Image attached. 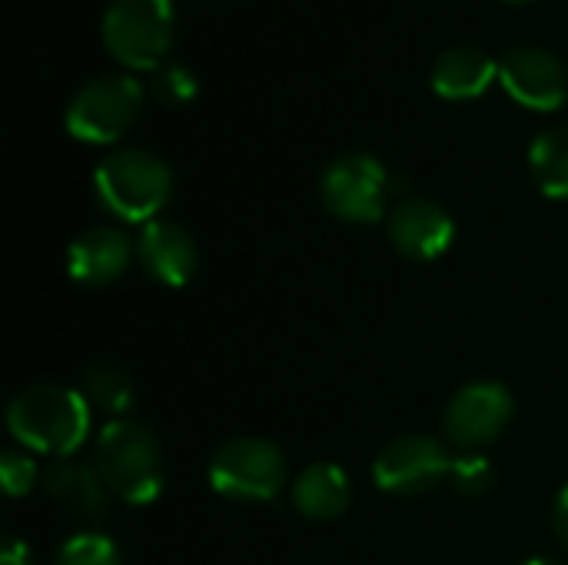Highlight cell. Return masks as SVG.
Returning a JSON list of instances; mask_svg holds the SVG:
<instances>
[{
  "label": "cell",
  "mask_w": 568,
  "mask_h": 565,
  "mask_svg": "<svg viewBox=\"0 0 568 565\" xmlns=\"http://www.w3.org/2000/svg\"><path fill=\"white\" fill-rule=\"evenodd\" d=\"M529 170L546 196L568 200V123L549 127L532 140Z\"/></svg>",
  "instance_id": "18"
},
{
  "label": "cell",
  "mask_w": 568,
  "mask_h": 565,
  "mask_svg": "<svg viewBox=\"0 0 568 565\" xmlns=\"http://www.w3.org/2000/svg\"><path fill=\"white\" fill-rule=\"evenodd\" d=\"M146 87L133 73H100L80 83L67 103L63 123L73 140L116 143L140 117Z\"/></svg>",
  "instance_id": "5"
},
{
  "label": "cell",
  "mask_w": 568,
  "mask_h": 565,
  "mask_svg": "<svg viewBox=\"0 0 568 565\" xmlns=\"http://www.w3.org/2000/svg\"><path fill=\"white\" fill-rule=\"evenodd\" d=\"M93 190L100 206L123 223H150L173 196V170L153 150L123 147L97 163Z\"/></svg>",
  "instance_id": "2"
},
{
  "label": "cell",
  "mask_w": 568,
  "mask_h": 565,
  "mask_svg": "<svg viewBox=\"0 0 568 565\" xmlns=\"http://www.w3.org/2000/svg\"><path fill=\"white\" fill-rule=\"evenodd\" d=\"M499 83L519 107H529L539 113L559 110L568 100L566 63L559 60V53L536 47V43L509 47L499 57Z\"/></svg>",
  "instance_id": "10"
},
{
  "label": "cell",
  "mask_w": 568,
  "mask_h": 565,
  "mask_svg": "<svg viewBox=\"0 0 568 565\" xmlns=\"http://www.w3.org/2000/svg\"><path fill=\"white\" fill-rule=\"evenodd\" d=\"M206 480L223 500L273 503L290 483V466L276 443L260 436H236L210 456Z\"/></svg>",
  "instance_id": "6"
},
{
  "label": "cell",
  "mask_w": 568,
  "mask_h": 565,
  "mask_svg": "<svg viewBox=\"0 0 568 565\" xmlns=\"http://www.w3.org/2000/svg\"><path fill=\"white\" fill-rule=\"evenodd\" d=\"M393 196V176L373 153H343L326 163L320 176L323 206L343 223H376L386 216Z\"/></svg>",
  "instance_id": "7"
},
{
  "label": "cell",
  "mask_w": 568,
  "mask_h": 565,
  "mask_svg": "<svg viewBox=\"0 0 568 565\" xmlns=\"http://www.w3.org/2000/svg\"><path fill=\"white\" fill-rule=\"evenodd\" d=\"M499 77V60L473 43H456L443 50L433 63L429 83L443 100H476Z\"/></svg>",
  "instance_id": "15"
},
{
  "label": "cell",
  "mask_w": 568,
  "mask_h": 565,
  "mask_svg": "<svg viewBox=\"0 0 568 565\" xmlns=\"http://www.w3.org/2000/svg\"><path fill=\"white\" fill-rule=\"evenodd\" d=\"M513 393L496 380H476L453 393L443 413V430L453 446L463 453H479L496 443L513 423Z\"/></svg>",
  "instance_id": "9"
},
{
  "label": "cell",
  "mask_w": 568,
  "mask_h": 565,
  "mask_svg": "<svg viewBox=\"0 0 568 565\" xmlns=\"http://www.w3.org/2000/svg\"><path fill=\"white\" fill-rule=\"evenodd\" d=\"M0 565H33V556H30L27 543H20L17 536H7L3 549H0Z\"/></svg>",
  "instance_id": "24"
},
{
  "label": "cell",
  "mask_w": 568,
  "mask_h": 565,
  "mask_svg": "<svg viewBox=\"0 0 568 565\" xmlns=\"http://www.w3.org/2000/svg\"><path fill=\"white\" fill-rule=\"evenodd\" d=\"M552 529H556L559 543L568 549V483L559 490V496L552 503Z\"/></svg>",
  "instance_id": "23"
},
{
  "label": "cell",
  "mask_w": 568,
  "mask_h": 565,
  "mask_svg": "<svg viewBox=\"0 0 568 565\" xmlns=\"http://www.w3.org/2000/svg\"><path fill=\"white\" fill-rule=\"evenodd\" d=\"M53 565H123V553L103 533H77L60 543Z\"/></svg>",
  "instance_id": "19"
},
{
  "label": "cell",
  "mask_w": 568,
  "mask_h": 565,
  "mask_svg": "<svg viewBox=\"0 0 568 565\" xmlns=\"http://www.w3.org/2000/svg\"><path fill=\"white\" fill-rule=\"evenodd\" d=\"M456 456L436 436L409 433L383 446L373 463V483L389 496H423L449 480Z\"/></svg>",
  "instance_id": "8"
},
{
  "label": "cell",
  "mask_w": 568,
  "mask_h": 565,
  "mask_svg": "<svg viewBox=\"0 0 568 565\" xmlns=\"http://www.w3.org/2000/svg\"><path fill=\"white\" fill-rule=\"evenodd\" d=\"M80 393L83 400L90 403L93 413L106 416V420H126L133 400H136V386H133V376L116 366V363H93L87 373H83V383H80Z\"/></svg>",
  "instance_id": "17"
},
{
  "label": "cell",
  "mask_w": 568,
  "mask_h": 565,
  "mask_svg": "<svg viewBox=\"0 0 568 565\" xmlns=\"http://www.w3.org/2000/svg\"><path fill=\"white\" fill-rule=\"evenodd\" d=\"M449 483L459 496H483L496 483V466L483 453H459L453 463Z\"/></svg>",
  "instance_id": "21"
},
{
  "label": "cell",
  "mask_w": 568,
  "mask_h": 565,
  "mask_svg": "<svg viewBox=\"0 0 568 565\" xmlns=\"http://www.w3.org/2000/svg\"><path fill=\"white\" fill-rule=\"evenodd\" d=\"M176 30L173 0H110L100 20L110 57L126 70H156L166 63Z\"/></svg>",
  "instance_id": "4"
},
{
  "label": "cell",
  "mask_w": 568,
  "mask_h": 565,
  "mask_svg": "<svg viewBox=\"0 0 568 565\" xmlns=\"http://www.w3.org/2000/svg\"><path fill=\"white\" fill-rule=\"evenodd\" d=\"M353 486L346 470L336 463H310L296 480H293V506L300 516L313 523H329L349 509Z\"/></svg>",
  "instance_id": "16"
},
{
  "label": "cell",
  "mask_w": 568,
  "mask_h": 565,
  "mask_svg": "<svg viewBox=\"0 0 568 565\" xmlns=\"http://www.w3.org/2000/svg\"><path fill=\"white\" fill-rule=\"evenodd\" d=\"M93 463L106 490L130 506H146L163 493V450L156 433L126 416L110 420L93 446Z\"/></svg>",
  "instance_id": "3"
},
{
  "label": "cell",
  "mask_w": 568,
  "mask_h": 565,
  "mask_svg": "<svg viewBox=\"0 0 568 565\" xmlns=\"http://www.w3.org/2000/svg\"><path fill=\"white\" fill-rule=\"evenodd\" d=\"M389 240L393 246L416 263L439 260L453 240H456V220L453 213L429 200V196H406L389 210Z\"/></svg>",
  "instance_id": "11"
},
{
  "label": "cell",
  "mask_w": 568,
  "mask_h": 565,
  "mask_svg": "<svg viewBox=\"0 0 568 565\" xmlns=\"http://www.w3.org/2000/svg\"><path fill=\"white\" fill-rule=\"evenodd\" d=\"M40 470L33 463V456L27 450H7L0 456V480H3V490L7 496H27L37 483H40Z\"/></svg>",
  "instance_id": "22"
},
{
  "label": "cell",
  "mask_w": 568,
  "mask_h": 565,
  "mask_svg": "<svg viewBox=\"0 0 568 565\" xmlns=\"http://www.w3.org/2000/svg\"><path fill=\"white\" fill-rule=\"evenodd\" d=\"M150 93L166 107H183L200 93V80L186 63H160L150 73Z\"/></svg>",
  "instance_id": "20"
},
{
  "label": "cell",
  "mask_w": 568,
  "mask_h": 565,
  "mask_svg": "<svg viewBox=\"0 0 568 565\" xmlns=\"http://www.w3.org/2000/svg\"><path fill=\"white\" fill-rule=\"evenodd\" d=\"M509 3H529V0H509Z\"/></svg>",
  "instance_id": "26"
},
{
  "label": "cell",
  "mask_w": 568,
  "mask_h": 565,
  "mask_svg": "<svg viewBox=\"0 0 568 565\" xmlns=\"http://www.w3.org/2000/svg\"><path fill=\"white\" fill-rule=\"evenodd\" d=\"M136 256V243L120 226H90L67 246V270L70 280L80 286H110Z\"/></svg>",
  "instance_id": "14"
},
{
  "label": "cell",
  "mask_w": 568,
  "mask_h": 565,
  "mask_svg": "<svg viewBox=\"0 0 568 565\" xmlns=\"http://www.w3.org/2000/svg\"><path fill=\"white\" fill-rule=\"evenodd\" d=\"M523 565H559L556 559H549V556H532V559H526Z\"/></svg>",
  "instance_id": "25"
},
{
  "label": "cell",
  "mask_w": 568,
  "mask_h": 565,
  "mask_svg": "<svg viewBox=\"0 0 568 565\" xmlns=\"http://www.w3.org/2000/svg\"><path fill=\"white\" fill-rule=\"evenodd\" d=\"M93 410L80 390L60 383H37L20 390L7 406V430L27 453L73 456L90 436Z\"/></svg>",
  "instance_id": "1"
},
{
  "label": "cell",
  "mask_w": 568,
  "mask_h": 565,
  "mask_svg": "<svg viewBox=\"0 0 568 565\" xmlns=\"http://www.w3.org/2000/svg\"><path fill=\"white\" fill-rule=\"evenodd\" d=\"M136 263L150 280L163 286H186L200 266V253L186 226L156 216L143 223L136 236Z\"/></svg>",
  "instance_id": "12"
},
{
  "label": "cell",
  "mask_w": 568,
  "mask_h": 565,
  "mask_svg": "<svg viewBox=\"0 0 568 565\" xmlns=\"http://www.w3.org/2000/svg\"><path fill=\"white\" fill-rule=\"evenodd\" d=\"M40 486L43 493L63 506L70 516L77 519H87V523H100L110 516V500L113 493L106 490L100 470L93 460H80V456H63V460H53L43 476H40Z\"/></svg>",
  "instance_id": "13"
}]
</instances>
